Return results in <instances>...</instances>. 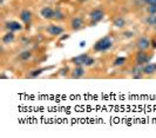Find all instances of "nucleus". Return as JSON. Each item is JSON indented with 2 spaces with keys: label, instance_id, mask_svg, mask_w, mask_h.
I'll use <instances>...</instances> for the list:
<instances>
[{
  "label": "nucleus",
  "instance_id": "4",
  "mask_svg": "<svg viewBox=\"0 0 156 138\" xmlns=\"http://www.w3.org/2000/svg\"><path fill=\"white\" fill-rule=\"evenodd\" d=\"M47 33H49L51 36H60L61 33L63 32V27L62 26H59V25H54V24H51L48 27L46 28Z\"/></svg>",
  "mask_w": 156,
  "mask_h": 138
},
{
  "label": "nucleus",
  "instance_id": "18",
  "mask_svg": "<svg viewBox=\"0 0 156 138\" xmlns=\"http://www.w3.org/2000/svg\"><path fill=\"white\" fill-rule=\"evenodd\" d=\"M31 57H32V55H31L29 51H24V52H21V53L19 55V59H20V60H27V59H29Z\"/></svg>",
  "mask_w": 156,
  "mask_h": 138
},
{
  "label": "nucleus",
  "instance_id": "5",
  "mask_svg": "<svg viewBox=\"0 0 156 138\" xmlns=\"http://www.w3.org/2000/svg\"><path fill=\"white\" fill-rule=\"evenodd\" d=\"M136 46H137V48H139L140 51H146V50H148V48L151 46V44H150V40H149L148 38L142 37L137 40Z\"/></svg>",
  "mask_w": 156,
  "mask_h": 138
},
{
  "label": "nucleus",
  "instance_id": "9",
  "mask_svg": "<svg viewBox=\"0 0 156 138\" xmlns=\"http://www.w3.org/2000/svg\"><path fill=\"white\" fill-rule=\"evenodd\" d=\"M70 27L73 28V30H75V31H78V30L83 27V20H82V18L74 17V18L72 19V21H70Z\"/></svg>",
  "mask_w": 156,
  "mask_h": 138
},
{
  "label": "nucleus",
  "instance_id": "1",
  "mask_svg": "<svg viewBox=\"0 0 156 138\" xmlns=\"http://www.w3.org/2000/svg\"><path fill=\"white\" fill-rule=\"evenodd\" d=\"M112 46H113L112 39L109 38V36H106V37L101 38V39H99V40L96 41L95 44H94V46H93V50H94L95 52H106V51H108Z\"/></svg>",
  "mask_w": 156,
  "mask_h": 138
},
{
  "label": "nucleus",
  "instance_id": "16",
  "mask_svg": "<svg viewBox=\"0 0 156 138\" xmlns=\"http://www.w3.org/2000/svg\"><path fill=\"white\" fill-rule=\"evenodd\" d=\"M47 70V67H42V69H38V70H34V71H32V72H29V74L27 76V78H36V77H39L40 74L45 72Z\"/></svg>",
  "mask_w": 156,
  "mask_h": 138
},
{
  "label": "nucleus",
  "instance_id": "14",
  "mask_svg": "<svg viewBox=\"0 0 156 138\" xmlns=\"http://www.w3.org/2000/svg\"><path fill=\"white\" fill-rule=\"evenodd\" d=\"M142 66H140V65H136V66H134L133 69H131V76H133V78H141L142 77Z\"/></svg>",
  "mask_w": 156,
  "mask_h": 138
},
{
  "label": "nucleus",
  "instance_id": "6",
  "mask_svg": "<svg viewBox=\"0 0 156 138\" xmlns=\"http://www.w3.org/2000/svg\"><path fill=\"white\" fill-rule=\"evenodd\" d=\"M88 58H89V55H87V53H83V55H78V57L72 58L70 60H72V63H74L75 66H82V65L86 64V62Z\"/></svg>",
  "mask_w": 156,
  "mask_h": 138
},
{
  "label": "nucleus",
  "instance_id": "13",
  "mask_svg": "<svg viewBox=\"0 0 156 138\" xmlns=\"http://www.w3.org/2000/svg\"><path fill=\"white\" fill-rule=\"evenodd\" d=\"M14 33L13 32H7L5 36H2V43L5 44V45H8L11 43H13V40H14Z\"/></svg>",
  "mask_w": 156,
  "mask_h": 138
},
{
  "label": "nucleus",
  "instance_id": "26",
  "mask_svg": "<svg viewBox=\"0 0 156 138\" xmlns=\"http://www.w3.org/2000/svg\"><path fill=\"white\" fill-rule=\"evenodd\" d=\"M150 44H151V47H153V48H156V40L155 39L150 40Z\"/></svg>",
  "mask_w": 156,
  "mask_h": 138
},
{
  "label": "nucleus",
  "instance_id": "20",
  "mask_svg": "<svg viewBox=\"0 0 156 138\" xmlns=\"http://www.w3.org/2000/svg\"><path fill=\"white\" fill-rule=\"evenodd\" d=\"M63 18H65L63 12H61L60 9H56L55 13H54V19H55V20H62Z\"/></svg>",
  "mask_w": 156,
  "mask_h": 138
},
{
  "label": "nucleus",
  "instance_id": "3",
  "mask_svg": "<svg viewBox=\"0 0 156 138\" xmlns=\"http://www.w3.org/2000/svg\"><path fill=\"white\" fill-rule=\"evenodd\" d=\"M150 59H151V57L150 55H148L144 51H140L139 53L136 55V58H135V63L136 65H140V66H143L144 64H147L150 62Z\"/></svg>",
  "mask_w": 156,
  "mask_h": 138
},
{
  "label": "nucleus",
  "instance_id": "19",
  "mask_svg": "<svg viewBox=\"0 0 156 138\" xmlns=\"http://www.w3.org/2000/svg\"><path fill=\"white\" fill-rule=\"evenodd\" d=\"M126 63V58L124 57H117L114 62V66H122Z\"/></svg>",
  "mask_w": 156,
  "mask_h": 138
},
{
  "label": "nucleus",
  "instance_id": "7",
  "mask_svg": "<svg viewBox=\"0 0 156 138\" xmlns=\"http://www.w3.org/2000/svg\"><path fill=\"white\" fill-rule=\"evenodd\" d=\"M54 13L55 11L52 9V7H43L40 11V14L43 19H47V20H52L54 19Z\"/></svg>",
  "mask_w": 156,
  "mask_h": 138
},
{
  "label": "nucleus",
  "instance_id": "10",
  "mask_svg": "<svg viewBox=\"0 0 156 138\" xmlns=\"http://www.w3.org/2000/svg\"><path fill=\"white\" fill-rule=\"evenodd\" d=\"M142 72L144 74H154L156 72V64L155 63H147L142 66Z\"/></svg>",
  "mask_w": 156,
  "mask_h": 138
},
{
  "label": "nucleus",
  "instance_id": "24",
  "mask_svg": "<svg viewBox=\"0 0 156 138\" xmlns=\"http://www.w3.org/2000/svg\"><path fill=\"white\" fill-rule=\"evenodd\" d=\"M68 71H70V69H68V67H67V66H66V67H63V69H61L60 71H59V73H60L61 76H65V74L67 73V72H68Z\"/></svg>",
  "mask_w": 156,
  "mask_h": 138
},
{
  "label": "nucleus",
  "instance_id": "8",
  "mask_svg": "<svg viewBox=\"0 0 156 138\" xmlns=\"http://www.w3.org/2000/svg\"><path fill=\"white\" fill-rule=\"evenodd\" d=\"M31 19H32V13L28 11V9H24L21 13H20V20L24 21L27 26L26 28H29V23H31Z\"/></svg>",
  "mask_w": 156,
  "mask_h": 138
},
{
  "label": "nucleus",
  "instance_id": "17",
  "mask_svg": "<svg viewBox=\"0 0 156 138\" xmlns=\"http://www.w3.org/2000/svg\"><path fill=\"white\" fill-rule=\"evenodd\" d=\"M144 21L148 26H156V14H149Z\"/></svg>",
  "mask_w": 156,
  "mask_h": 138
},
{
  "label": "nucleus",
  "instance_id": "21",
  "mask_svg": "<svg viewBox=\"0 0 156 138\" xmlns=\"http://www.w3.org/2000/svg\"><path fill=\"white\" fill-rule=\"evenodd\" d=\"M147 12L149 14H156V4H151V5H148Z\"/></svg>",
  "mask_w": 156,
  "mask_h": 138
},
{
  "label": "nucleus",
  "instance_id": "23",
  "mask_svg": "<svg viewBox=\"0 0 156 138\" xmlns=\"http://www.w3.org/2000/svg\"><path fill=\"white\" fill-rule=\"evenodd\" d=\"M123 36L126 38H133L134 37V32H131V31H126V32L123 33Z\"/></svg>",
  "mask_w": 156,
  "mask_h": 138
},
{
  "label": "nucleus",
  "instance_id": "11",
  "mask_svg": "<svg viewBox=\"0 0 156 138\" xmlns=\"http://www.w3.org/2000/svg\"><path fill=\"white\" fill-rule=\"evenodd\" d=\"M6 28L11 31V32H15V31H20V30H22V26H21V24H19L18 21H8L7 24H6Z\"/></svg>",
  "mask_w": 156,
  "mask_h": 138
},
{
  "label": "nucleus",
  "instance_id": "15",
  "mask_svg": "<svg viewBox=\"0 0 156 138\" xmlns=\"http://www.w3.org/2000/svg\"><path fill=\"white\" fill-rule=\"evenodd\" d=\"M113 25L115 26V27L121 28L126 25V20H124L123 17H116V18L113 20Z\"/></svg>",
  "mask_w": 156,
  "mask_h": 138
},
{
  "label": "nucleus",
  "instance_id": "12",
  "mask_svg": "<svg viewBox=\"0 0 156 138\" xmlns=\"http://www.w3.org/2000/svg\"><path fill=\"white\" fill-rule=\"evenodd\" d=\"M85 69L82 66H76L73 71H72V78H81L85 76Z\"/></svg>",
  "mask_w": 156,
  "mask_h": 138
},
{
  "label": "nucleus",
  "instance_id": "25",
  "mask_svg": "<svg viewBox=\"0 0 156 138\" xmlns=\"http://www.w3.org/2000/svg\"><path fill=\"white\" fill-rule=\"evenodd\" d=\"M143 2H146L148 5H151V4H156V0H142Z\"/></svg>",
  "mask_w": 156,
  "mask_h": 138
},
{
  "label": "nucleus",
  "instance_id": "22",
  "mask_svg": "<svg viewBox=\"0 0 156 138\" xmlns=\"http://www.w3.org/2000/svg\"><path fill=\"white\" fill-rule=\"evenodd\" d=\"M95 63V60H94V58H92V57H89L88 59H87L86 64H85V66H92V65Z\"/></svg>",
  "mask_w": 156,
  "mask_h": 138
},
{
  "label": "nucleus",
  "instance_id": "2",
  "mask_svg": "<svg viewBox=\"0 0 156 138\" xmlns=\"http://www.w3.org/2000/svg\"><path fill=\"white\" fill-rule=\"evenodd\" d=\"M103 18H104V12L102 11V9H93V11L89 13V19H90V23H92V24H94V25H95L96 23L101 21Z\"/></svg>",
  "mask_w": 156,
  "mask_h": 138
}]
</instances>
